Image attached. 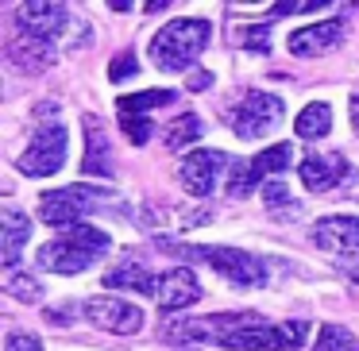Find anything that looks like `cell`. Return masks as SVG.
I'll use <instances>...</instances> for the list:
<instances>
[{
    "instance_id": "6da1fadb",
    "label": "cell",
    "mask_w": 359,
    "mask_h": 351,
    "mask_svg": "<svg viewBox=\"0 0 359 351\" xmlns=\"http://www.w3.org/2000/svg\"><path fill=\"white\" fill-rule=\"evenodd\" d=\"M112 247L109 232L93 224H78L70 232H62V240H50L47 247H39V266L50 274H81Z\"/></svg>"
},
{
    "instance_id": "7a4b0ae2",
    "label": "cell",
    "mask_w": 359,
    "mask_h": 351,
    "mask_svg": "<svg viewBox=\"0 0 359 351\" xmlns=\"http://www.w3.org/2000/svg\"><path fill=\"white\" fill-rule=\"evenodd\" d=\"M209 20H170L163 32L151 39V62L166 74H182L201 58V50L209 47Z\"/></svg>"
},
{
    "instance_id": "3957f363",
    "label": "cell",
    "mask_w": 359,
    "mask_h": 351,
    "mask_svg": "<svg viewBox=\"0 0 359 351\" xmlns=\"http://www.w3.org/2000/svg\"><path fill=\"white\" fill-rule=\"evenodd\" d=\"M163 247L178 251L186 259H197V263H209L217 274H224L236 289H259L266 286V263L259 255H248L240 247H186V243H170L163 240Z\"/></svg>"
},
{
    "instance_id": "277c9868",
    "label": "cell",
    "mask_w": 359,
    "mask_h": 351,
    "mask_svg": "<svg viewBox=\"0 0 359 351\" xmlns=\"http://www.w3.org/2000/svg\"><path fill=\"white\" fill-rule=\"evenodd\" d=\"M305 336H309V320H282V324H263V320H255V324H248V328L228 332L220 343H224L228 351H294L305 343Z\"/></svg>"
},
{
    "instance_id": "5b68a950",
    "label": "cell",
    "mask_w": 359,
    "mask_h": 351,
    "mask_svg": "<svg viewBox=\"0 0 359 351\" xmlns=\"http://www.w3.org/2000/svg\"><path fill=\"white\" fill-rule=\"evenodd\" d=\"M282 116H286L282 97L263 93V89H248L240 97V104L228 112V124H232V132L240 139H263V135H271L282 124Z\"/></svg>"
},
{
    "instance_id": "8992f818",
    "label": "cell",
    "mask_w": 359,
    "mask_h": 351,
    "mask_svg": "<svg viewBox=\"0 0 359 351\" xmlns=\"http://www.w3.org/2000/svg\"><path fill=\"white\" fill-rule=\"evenodd\" d=\"M109 189H89V186H70V189H47L39 197V220L50 228H78V220L93 209Z\"/></svg>"
},
{
    "instance_id": "52a82bcc",
    "label": "cell",
    "mask_w": 359,
    "mask_h": 351,
    "mask_svg": "<svg viewBox=\"0 0 359 351\" xmlns=\"http://www.w3.org/2000/svg\"><path fill=\"white\" fill-rule=\"evenodd\" d=\"M313 247L328 251L344 270H359V216H325L309 232Z\"/></svg>"
},
{
    "instance_id": "ba28073f",
    "label": "cell",
    "mask_w": 359,
    "mask_h": 351,
    "mask_svg": "<svg viewBox=\"0 0 359 351\" xmlns=\"http://www.w3.org/2000/svg\"><path fill=\"white\" fill-rule=\"evenodd\" d=\"M66 147H70V135H66L62 124L39 128L32 147L20 158V170H24L27 178H50V174H58L66 166Z\"/></svg>"
},
{
    "instance_id": "9c48e42d",
    "label": "cell",
    "mask_w": 359,
    "mask_h": 351,
    "mask_svg": "<svg viewBox=\"0 0 359 351\" xmlns=\"http://www.w3.org/2000/svg\"><path fill=\"white\" fill-rule=\"evenodd\" d=\"M290 158H294V147H290V143H278V147H266L263 155H255L251 163H232V166H228V170H232V178H228V193H232V197H248L263 178L286 170Z\"/></svg>"
},
{
    "instance_id": "30bf717a",
    "label": "cell",
    "mask_w": 359,
    "mask_h": 351,
    "mask_svg": "<svg viewBox=\"0 0 359 351\" xmlns=\"http://www.w3.org/2000/svg\"><path fill=\"white\" fill-rule=\"evenodd\" d=\"M86 317H89V324L104 328L112 336H132L143 328V309L124 301V297H89Z\"/></svg>"
},
{
    "instance_id": "8fae6325",
    "label": "cell",
    "mask_w": 359,
    "mask_h": 351,
    "mask_svg": "<svg viewBox=\"0 0 359 351\" xmlns=\"http://www.w3.org/2000/svg\"><path fill=\"white\" fill-rule=\"evenodd\" d=\"M224 166H232V158H228L224 151H194V155H186V163L178 166V178L194 197H209L212 189H217V178H220Z\"/></svg>"
},
{
    "instance_id": "7c38bea8",
    "label": "cell",
    "mask_w": 359,
    "mask_h": 351,
    "mask_svg": "<svg viewBox=\"0 0 359 351\" xmlns=\"http://www.w3.org/2000/svg\"><path fill=\"white\" fill-rule=\"evenodd\" d=\"M16 24L24 35H35V39H55V35L66 32L70 16H66V4H50V0H35V4H20L16 8Z\"/></svg>"
},
{
    "instance_id": "4fadbf2b",
    "label": "cell",
    "mask_w": 359,
    "mask_h": 351,
    "mask_svg": "<svg viewBox=\"0 0 359 351\" xmlns=\"http://www.w3.org/2000/svg\"><path fill=\"white\" fill-rule=\"evenodd\" d=\"M155 301H158L163 312H174V309H186V305L201 301V286H197L194 270L174 266V270L158 274L155 278Z\"/></svg>"
},
{
    "instance_id": "5bb4252c",
    "label": "cell",
    "mask_w": 359,
    "mask_h": 351,
    "mask_svg": "<svg viewBox=\"0 0 359 351\" xmlns=\"http://www.w3.org/2000/svg\"><path fill=\"white\" fill-rule=\"evenodd\" d=\"M344 39V24L340 20H325V24H313V27H302V32L290 35V55L297 58H317V55H328L336 50Z\"/></svg>"
},
{
    "instance_id": "9a60e30c",
    "label": "cell",
    "mask_w": 359,
    "mask_h": 351,
    "mask_svg": "<svg viewBox=\"0 0 359 351\" xmlns=\"http://www.w3.org/2000/svg\"><path fill=\"white\" fill-rule=\"evenodd\" d=\"M348 178V158L344 155H313L302 163V181L309 193H328Z\"/></svg>"
},
{
    "instance_id": "2e32d148",
    "label": "cell",
    "mask_w": 359,
    "mask_h": 351,
    "mask_svg": "<svg viewBox=\"0 0 359 351\" xmlns=\"http://www.w3.org/2000/svg\"><path fill=\"white\" fill-rule=\"evenodd\" d=\"M81 170L89 174V178H112V151H109V139H104L101 124H97L93 116H86V163H81Z\"/></svg>"
},
{
    "instance_id": "e0dca14e",
    "label": "cell",
    "mask_w": 359,
    "mask_h": 351,
    "mask_svg": "<svg viewBox=\"0 0 359 351\" xmlns=\"http://www.w3.org/2000/svg\"><path fill=\"white\" fill-rule=\"evenodd\" d=\"M8 58L20 66V70L39 74V70H47V66L55 62V47H50L47 39H35V35H20V39H12Z\"/></svg>"
},
{
    "instance_id": "ac0fdd59",
    "label": "cell",
    "mask_w": 359,
    "mask_h": 351,
    "mask_svg": "<svg viewBox=\"0 0 359 351\" xmlns=\"http://www.w3.org/2000/svg\"><path fill=\"white\" fill-rule=\"evenodd\" d=\"M0 235H4V263L8 266H16V259H20V251H24V243L32 240V220L24 216V212H16V209H4L0 212Z\"/></svg>"
},
{
    "instance_id": "d6986e66",
    "label": "cell",
    "mask_w": 359,
    "mask_h": 351,
    "mask_svg": "<svg viewBox=\"0 0 359 351\" xmlns=\"http://www.w3.org/2000/svg\"><path fill=\"white\" fill-rule=\"evenodd\" d=\"M155 278L158 274H147L140 259H128V263L116 266V270L104 274V286H112V289H140V294L155 297Z\"/></svg>"
},
{
    "instance_id": "ffe728a7",
    "label": "cell",
    "mask_w": 359,
    "mask_h": 351,
    "mask_svg": "<svg viewBox=\"0 0 359 351\" xmlns=\"http://www.w3.org/2000/svg\"><path fill=\"white\" fill-rule=\"evenodd\" d=\"M294 132L302 135V139H325V135L332 132V109H328L325 101L305 104L294 120Z\"/></svg>"
},
{
    "instance_id": "44dd1931",
    "label": "cell",
    "mask_w": 359,
    "mask_h": 351,
    "mask_svg": "<svg viewBox=\"0 0 359 351\" xmlns=\"http://www.w3.org/2000/svg\"><path fill=\"white\" fill-rule=\"evenodd\" d=\"M174 93L170 89H147V93H132V97H120V116H147V112L170 104Z\"/></svg>"
},
{
    "instance_id": "7402d4cb",
    "label": "cell",
    "mask_w": 359,
    "mask_h": 351,
    "mask_svg": "<svg viewBox=\"0 0 359 351\" xmlns=\"http://www.w3.org/2000/svg\"><path fill=\"white\" fill-rule=\"evenodd\" d=\"M194 139H201V116H197V112H182V116L166 128V147L182 151L186 143H194Z\"/></svg>"
},
{
    "instance_id": "603a6c76",
    "label": "cell",
    "mask_w": 359,
    "mask_h": 351,
    "mask_svg": "<svg viewBox=\"0 0 359 351\" xmlns=\"http://www.w3.org/2000/svg\"><path fill=\"white\" fill-rule=\"evenodd\" d=\"M313 351H359V340L340 324H325L317 336V343H313Z\"/></svg>"
},
{
    "instance_id": "cb8c5ba5",
    "label": "cell",
    "mask_w": 359,
    "mask_h": 351,
    "mask_svg": "<svg viewBox=\"0 0 359 351\" xmlns=\"http://www.w3.org/2000/svg\"><path fill=\"white\" fill-rule=\"evenodd\" d=\"M263 193H266V209H271V212H278V209H282V212H290V216H297V212H302V205H297L294 197H290V189L282 186V181H266Z\"/></svg>"
},
{
    "instance_id": "d4e9b609",
    "label": "cell",
    "mask_w": 359,
    "mask_h": 351,
    "mask_svg": "<svg viewBox=\"0 0 359 351\" xmlns=\"http://www.w3.org/2000/svg\"><path fill=\"white\" fill-rule=\"evenodd\" d=\"M8 294L16 297V301H39L43 286L32 278V274H8Z\"/></svg>"
},
{
    "instance_id": "484cf974",
    "label": "cell",
    "mask_w": 359,
    "mask_h": 351,
    "mask_svg": "<svg viewBox=\"0 0 359 351\" xmlns=\"http://www.w3.org/2000/svg\"><path fill=\"white\" fill-rule=\"evenodd\" d=\"M135 74H140V62H135V55H132V50H124V55H116V58H112V66H109V78H112V81L135 78Z\"/></svg>"
},
{
    "instance_id": "4316f807",
    "label": "cell",
    "mask_w": 359,
    "mask_h": 351,
    "mask_svg": "<svg viewBox=\"0 0 359 351\" xmlns=\"http://www.w3.org/2000/svg\"><path fill=\"white\" fill-rule=\"evenodd\" d=\"M313 8H325V0H278L274 4V16H297V12H313Z\"/></svg>"
},
{
    "instance_id": "83f0119b",
    "label": "cell",
    "mask_w": 359,
    "mask_h": 351,
    "mask_svg": "<svg viewBox=\"0 0 359 351\" xmlns=\"http://www.w3.org/2000/svg\"><path fill=\"white\" fill-rule=\"evenodd\" d=\"M4 351H43V340L32 332H8V347Z\"/></svg>"
},
{
    "instance_id": "f1b7e54d",
    "label": "cell",
    "mask_w": 359,
    "mask_h": 351,
    "mask_svg": "<svg viewBox=\"0 0 359 351\" xmlns=\"http://www.w3.org/2000/svg\"><path fill=\"white\" fill-rule=\"evenodd\" d=\"M243 47L266 50V27H248V32H243Z\"/></svg>"
},
{
    "instance_id": "f546056e",
    "label": "cell",
    "mask_w": 359,
    "mask_h": 351,
    "mask_svg": "<svg viewBox=\"0 0 359 351\" xmlns=\"http://www.w3.org/2000/svg\"><path fill=\"white\" fill-rule=\"evenodd\" d=\"M348 116H351V128H355V135H359V93L348 101Z\"/></svg>"
},
{
    "instance_id": "4dcf8cb0",
    "label": "cell",
    "mask_w": 359,
    "mask_h": 351,
    "mask_svg": "<svg viewBox=\"0 0 359 351\" xmlns=\"http://www.w3.org/2000/svg\"><path fill=\"white\" fill-rule=\"evenodd\" d=\"M209 81H212V78H209V74H197V78H194V81H189V85H194V89H205V85H209Z\"/></svg>"
},
{
    "instance_id": "1f68e13d",
    "label": "cell",
    "mask_w": 359,
    "mask_h": 351,
    "mask_svg": "<svg viewBox=\"0 0 359 351\" xmlns=\"http://www.w3.org/2000/svg\"><path fill=\"white\" fill-rule=\"evenodd\" d=\"M351 278H355V282H359V270H351Z\"/></svg>"
}]
</instances>
